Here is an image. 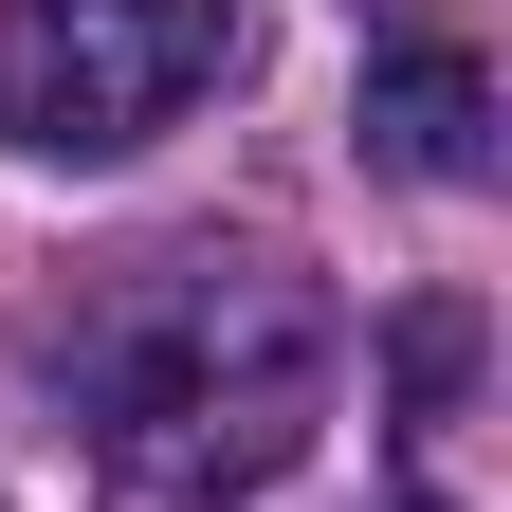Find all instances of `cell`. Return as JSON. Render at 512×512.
Masks as SVG:
<instances>
[{"label":"cell","mask_w":512,"mask_h":512,"mask_svg":"<svg viewBox=\"0 0 512 512\" xmlns=\"http://www.w3.org/2000/svg\"><path fill=\"white\" fill-rule=\"evenodd\" d=\"M330 366H348L330 293L275 275V256H147V275L55 348L110 512H220V494H275V476L311 458V421H330Z\"/></svg>","instance_id":"cell-1"},{"label":"cell","mask_w":512,"mask_h":512,"mask_svg":"<svg viewBox=\"0 0 512 512\" xmlns=\"http://www.w3.org/2000/svg\"><path fill=\"white\" fill-rule=\"evenodd\" d=\"M238 74V0H0V147L128 165Z\"/></svg>","instance_id":"cell-2"},{"label":"cell","mask_w":512,"mask_h":512,"mask_svg":"<svg viewBox=\"0 0 512 512\" xmlns=\"http://www.w3.org/2000/svg\"><path fill=\"white\" fill-rule=\"evenodd\" d=\"M348 128H366V165L384 183H494V74H476V37H384L366 55V92H348Z\"/></svg>","instance_id":"cell-3"},{"label":"cell","mask_w":512,"mask_h":512,"mask_svg":"<svg viewBox=\"0 0 512 512\" xmlns=\"http://www.w3.org/2000/svg\"><path fill=\"white\" fill-rule=\"evenodd\" d=\"M458 366H476V311H403V403H458Z\"/></svg>","instance_id":"cell-4"},{"label":"cell","mask_w":512,"mask_h":512,"mask_svg":"<svg viewBox=\"0 0 512 512\" xmlns=\"http://www.w3.org/2000/svg\"><path fill=\"white\" fill-rule=\"evenodd\" d=\"M403 512H439V494H403Z\"/></svg>","instance_id":"cell-5"}]
</instances>
